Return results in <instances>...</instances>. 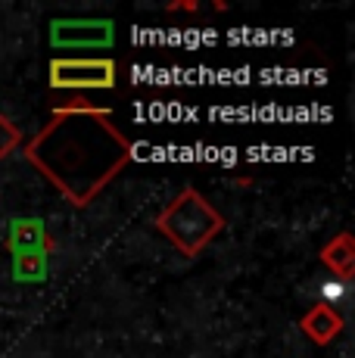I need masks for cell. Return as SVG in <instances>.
<instances>
[{"mask_svg":"<svg viewBox=\"0 0 355 358\" xmlns=\"http://www.w3.org/2000/svg\"><path fill=\"white\" fill-rule=\"evenodd\" d=\"M50 274V252L13 256V280L16 284H44Z\"/></svg>","mask_w":355,"mask_h":358,"instance_id":"8","label":"cell"},{"mask_svg":"<svg viewBox=\"0 0 355 358\" xmlns=\"http://www.w3.org/2000/svg\"><path fill=\"white\" fill-rule=\"evenodd\" d=\"M25 159L72 206H87L131 162V141L109 109H57L50 125L25 147Z\"/></svg>","mask_w":355,"mask_h":358,"instance_id":"1","label":"cell"},{"mask_svg":"<svg viewBox=\"0 0 355 358\" xmlns=\"http://www.w3.org/2000/svg\"><path fill=\"white\" fill-rule=\"evenodd\" d=\"M50 44L57 50H106L115 44L113 19H53Z\"/></svg>","mask_w":355,"mask_h":358,"instance_id":"4","label":"cell"},{"mask_svg":"<svg viewBox=\"0 0 355 358\" xmlns=\"http://www.w3.org/2000/svg\"><path fill=\"white\" fill-rule=\"evenodd\" d=\"M321 262L331 268V274H337L340 280H349L355 268V240L352 234H337L331 243L321 250Z\"/></svg>","mask_w":355,"mask_h":358,"instance_id":"7","label":"cell"},{"mask_svg":"<svg viewBox=\"0 0 355 358\" xmlns=\"http://www.w3.org/2000/svg\"><path fill=\"white\" fill-rule=\"evenodd\" d=\"M19 143H22V134H19V128L13 125L6 115H0V159H6L13 150H19Z\"/></svg>","mask_w":355,"mask_h":358,"instance_id":"9","label":"cell"},{"mask_svg":"<svg viewBox=\"0 0 355 358\" xmlns=\"http://www.w3.org/2000/svg\"><path fill=\"white\" fill-rule=\"evenodd\" d=\"M156 228L166 234L184 256H196L200 250H206V243H212L222 234L224 218L194 187H184L168 203V209L156 218Z\"/></svg>","mask_w":355,"mask_h":358,"instance_id":"2","label":"cell"},{"mask_svg":"<svg viewBox=\"0 0 355 358\" xmlns=\"http://www.w3.org/2000/svg\"><path fill=\"white\" fill-rule=\"evenodd\" d=\"M346 290H349V280H340V278H331L324 287H321V299L324 306H331V302H340L346 299Z\"/></svg>","mask_w":355,"mask_h":358,"instance_id":"10","label":"cell"},{"mask_svg":"<svg viewBox=\"0 0 355 358\" xmlns=\"http://www.w3.org/2000/svg\"><path fill=\"white\" fill-rule=\"evenodd\" d=\"M53 91H113L119 66L106 57H57L47 66Z\"/></svg>","mask_w":355,"mask_h":358,"instance_id":"3","label":"cell"},{"mask_svg":"<svg viewBox=\"0 0 355 358\" xmlns=\"http://www.w3.org/2000/svg\"><path fill=\"white\" fill-rule=\"evenodd\" d=\"M53 237L47 234V224L41 218H13L6 234L10 256H29V252H53Z\"/></svg>","mask_w":355,"mask_h":358,"instance_id":"5","label":"cell"},{"mask_svg":"<svg viewBox=\"0 0 355 358\" xmlns=\"http://www.w3.org/2000/svg\"><path fill=\"white\" fill-rule=\"evenodd\" d=\"M303 334L309 336L318 346H327L331 340H337L343 334V318L333 306H324V302H315V306L305 312L303 318Z\"/></svg>","mask_w":355,"mask_h":358,"instance_id":"6","label":"cell"}]
</instances>
